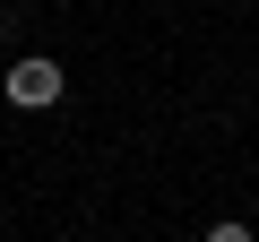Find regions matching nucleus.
Masks as SVG:
<instances>
[{
  "mask_svg": "<svg viewBox=\"0 0 259 242\" xmlns=\"http://www.w3.org/2000/svg\"><path fill=\"white\" fill-rule=\"evenodd\" d=\"M9 104H18V112H44V104H61V61H52V52H26V61H9Z\"/></svg>",
  "mask_w": 259,
  "mask_h": 242,
  "instance_id": "1",
  "label": "nucleus"
},
{
  "mask_svg": "<svg viewBox=\"0 0 259 242\" xmlns=\"http://www.w3.org/2000/svg\"><path fill=\"white\" fill-rule=\"evenodd\" d=\"M207 242H259V233H250V225H233V216H225V225H207Z\"/></svg>",
  "mask_w": 259,
  "mask_h": 242,
  "instance_id": "2",
  "label": "nucleus"
}]
</instances>
